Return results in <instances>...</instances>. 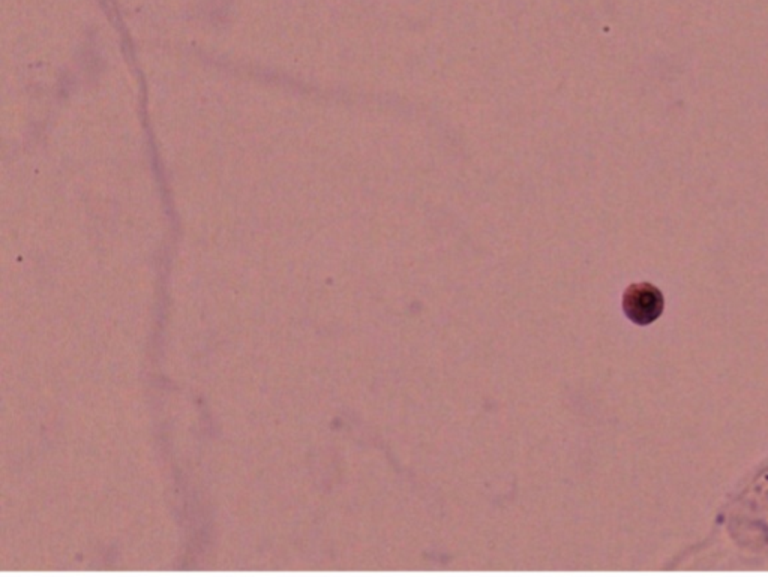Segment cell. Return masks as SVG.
<instances>
[{
	"label": "cell",
	"instance_id": "obj_1",
	"mask_svg": "<svg viewBox=\"0 0 768 577\" xmlns=\"http://www.w3.org/2000/svg\"><path fill=\"white\" fill-rule=\"evenodd\" d=\"M665 309V297L657 286L650 282H638L627 286L623 294V310L637 326H650L660 318Z\"/></svg>",
	"mask_w": 768,
	"mask_h": 577
}]
</instances>
